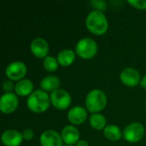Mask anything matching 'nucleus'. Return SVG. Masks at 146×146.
<instances>
[{
	"mask_svg": "<svg viewBox=\"0 0 146 146\" xmlns=\"http://www.w3.org/2000/svg\"><path fill=\"white\" fill-rule=\"evenodd\" d=\"M140 85H141V86H142L143 88L146 89V75H145V76L141 79V80H140Z\"/></svg>",
	"mask_w": 146,
	"mask_h": 146,
	"instance_id": "a878e982",
	"label": "nucleus"
},
{
	"mask_svg": "<svg viewBox=\"0 0 146 146\" xmlns=\"http://www.w3.org/2000/svg\"><path fill=\"white\" fill-rule=\"evenodd\" d=\"M127 3L139 9H146V0H128Z\"/></svg>",
	"mask_w": 146,
	"mask_h": 146,
	"instance_id": "4be33fe9",
	"label": "nucleus"
},
{
	"mask_svg": "<svg viewBox=\"0 0 146 146\" xmlns=\"http://www.w3.org/2000/svg\"><path fill=\"white\" fill-rule=\"evenodd\" d=\"M65 146H73V145H65Z\"/></svg>",
	"mask_w": 146,
	"mask_h": 146,
	"instance_id": "bb28decb",
	"label": "nucleus"
},
{
	"mask_svg": "<svg viewBox=\"0 0 146 146\" xmlns=\"http://www.w3.org/2000/svg\"><path fill=\"white\" fill-rule=\"evenodd\" d=\"M87 29L96 35H102L108 30L109 23L105 15L99 10H93L88 14L86 19Z\"/></svg>",
	"mask_w": 146,
	"mask_h": 146,
	"instance_id": "f257e3e1",
	"label": "nucleus"
},
{
	"mask_svg": "<svg viewBox=\"0 0 146 146\" xmlns=\"http://www.w3.org/2000/svg\"><path fill=\"white\" fill-rule=\"evenodd\" d=\"M56 59L58 63L62 66H69L74 62L75 59V53L73 50L64 49L58 53Z\"/></svg>",
	"mask_w": 146,
	"mask_h": 146,
	"instance_id": "f3484780",
	"label": "nucleus"
},
{
	"mask_svg": "<svg viewBox=\"0 0 146 146\" xmlns=\"http://www.w3.org/2000/svg\"><path fill=\"white\" fill-rule=\"evenodd\" d=\"M50 104V98L47 92L38 89L35 90L27 100V105L28 109L35 113H42L48 110Z\"/></svg>",
	"mask_w": 146,
	"mask_h": 146,
	"instance_id": "f03ea898",
	"label": "nucleus"
},
{
	"mask_svg": "<svg viewBox=\"0 0 146 146\" xmlns=\"http://www.w3.org/2000/svg\"><path fill=\"white\" fill-rule=\"evenodd\" d=\"M91 4L92 5L93 8L96 9V10L99 11H104L107 8V3L105 1H101V0H92L91 2Z\"/></svg>",
	"mask_w": 146,
	"mask_h": 146,
	"instance_id": "412c9836",
	"label": "nucleus"
},
{
	"mask_svg": "<svg viewBox=\"0 0 146 146\" xmlns=\"http://www.w3.org/2000/svg\"><path fill=\"white\" fill-rule=\"evenodd\" d=\"M145 134V128L141 123L133 122L129 124L123 131V138L130 143H135L142 139Z\"/></svg>",
	"mask_w": 146,
	"mask_h": 146,
	"instance_id": "423d86ee",
	"label": "nucleus"
},
{
	"mask_svg": "<svg viewBox=\"0 0 146 146\" xmlns=\"http://www.w3.org/2000/svg\"><path fill=\"white\" fill-rule=\"evenodd\" d=\"M18 104L19 100L15 93L5 92L0 98V110L4 114H10L16 110Z\"/></svg>",
	"mask_w": 146,
	"mask_h": 146,
	"instance_id": "6e6552de",
	"label": "nucleus"
},
{
	"mask_svg": "<svg viewBox=\"0 0 146 146\" xmlns=\"http://www.w3.org/2000/svg\"><path fill=\"white\" fill-rule=\"evenodd\" d=\"M75 146H89V144L86 140H79Z\"/></svg>",
	"mask_w": 146,
	"mask_h": 146,
	"instance_id": "393cba45",
	"label": "nucleus"
},
{
	"mask_svg": "<svg viewBox=\"0 0 146 146\" xmlns=\"http://www.w3.org/2000/svg\"><path fill=\"white\" fill-rule=\"evenodd\" d=\"M22 139V133L14 129L4 131L1 137V140L5 146H19L21 144Z\"/></svg>",
	"mask_w": 146,
	"mask_h": 146,
	"instance_id": "f8f14e48",
	"label": "nucleus"
},
{
	"mask_svg": "<svg viewBox=\"0 0 146 146\" xmlns=\"http://www.w3.org/2000/svg\"><path fill=\"white\" fill-rule=\"evenodd\" d=\"M104 134L108 139L112 141L119 140L122 137V133L120 127L112 124L107 125L105 127V128L104 129Z\"/></svg>",
	"mask_w": 146,
	"mask_h": 146,
	"instance_id": "a211bd4d",
	"label": "nucleus"
},
{
	"mask_svg": "<svg viewBox=\"0 0 146 146\" xmlns=\"http://www.w3.org/2000/svg\"><path fill=\"white\" fill-rule=\"evenodd\" d=\"M62 141L67 145H74L79 141L80 133L75 127L68 125L65 126L62 130Z\"/></svg>",
	"mask_w": 146,
	"mask_h": 146,
	"instance_id": "4468645a",
	"label": "nucleus"
},
{
	"mask_svg": "<svg viewBox=\"0 0 146 146\" xmlns=\"http://www.w3.org/2000/svg\"><path fill=\"white\" fill-rule=\"evenodd\" d=\"M76 54L84 59L93 57L98 52V44L91 38H83L78 41L75 46Z\"/></svg>",
	"mask_w": 146,
	"mask_h": 146,
	"instance_id": "20e7f679",
	"label": "nucleus"
},
{
	"mask_svg": "<svg viewBox=\"0 0 146 146\" xmlns=\"http://www.w3.org/2000/svg\"><path fill=\"white\" fill-rule=\"evenodd\" d=\"M43 65L45 70L49 71V72H54L57 69L58 67V62L57 59H56L53 56H47L43 62Z\"/></svg>",
	"mask_w": 146,
	"mask_h": 146,
	"instance_id": "aec40b11",
	"label": "nucleus"
},
{
	"mask_svg": "<svg viewBox=\"0 0 146 146\" xmlns=\"http://www.w3.org/2000/svg\"><path fill=\"white\" fill-rule=\"evenodd\" d=\"M87 117V111L81 106H74L68 113V121L74 125L82 124Z\"/></svg>",
	"mask_w": 146,
	"mask_h": 146,
	"instance_id": "ddd939ff",
	"label": "nucleus"
},
{
	"mask_svg": "<svg viewBox=\"0 0 146 146\" xmlns=\"http://www.w3.org/2000/svg\"><path fill=\"white\" fill-rule=\"evenodd\" d=\"M33 131L32 129H25L22 132V137L25 140H30L33 138Z\"/></svg>",
	"mask_w": 146,
	"mask_h": 146,
	"instance_id": "b1692460",
	"label": "nucleus"
},
{
	"mask_svg": "<svg viewBox=\"0 0 146 146\" xmlns=\"http://www.w3.org/2000/svg\"><path fill=\"white\" fill-rule=\"evenodd\" d=\"M107 104L105 93L99 89H93L86 96V109L92 114L103 110Z\"/></svg>",
	"mask_w": 146,
	"mask_h": 146,
	"instance_id": "7ed1b4c3",
	"label": "nucleus"
},
{
	"mask_svg": "<svg viewBox=\"0 0 146 146\" xmlns=\"http://www.w3.org/2000/svg\"><path fill=\"white\" fill-rule=\"evenodd\" d=\"M3 88L5 92H11L14 90V84L11 80H5L3 84Z\"/></svg>",
	"mask_w": 146,
	"mask_h": 146,
	"instance_id": "5701e85b",
	"label": "nucleus"
},
{
	"mask_svg": "<svg viewBox=\"0 0 146 146\" xmlns=\"http://www.w3.org/2000/svg\"><path fill=\"white\" fill-rule=\"evenodd\" d=\"M121 80L128 86H135L140 83V74L139 71L133 68H127L123 69L120 74Z\"/></svg>",
	"mask_w": 146,
	"mask_h": 146,
	"instance_id": "1a4fd4ad",
	"label": "nucleus"
},
{
	"mask_svg": "<svg viewBox=\"0 0 146 146\" xmlns=\"http://www.w3.org/2000/svg\"><path fill=\"white\" fill-rule=\"evenodd\" d=\"M89 121H90L91 126H92L94 129H96V130H102L103 128H104V129L105 128L106 119H105V117H104L103 115H101V114H98V113L92 114V115L90 116Z\"/></svg>",
	"mask_w": 146,
	"mask_h": 146,
	"instance_id": "6ab92c4d",
	"label": "nucleus"
},
{
	"mask_svg": "<svg viewBox=\"0 0 146 146\" xmlns=\"http://www.w3.org/2000/svg\"><path fill=\"white\" fill-rule=\"evenodd\" d=\"M41 146H62V138L54 130L44 131L39 138Z\"/></svg>",
	"mask_w": 146,
	"mask_h": 146,
	"instance_id": "9d476101",
	"label": "nucleus"
},
{
	"mask_svg": "<svg viewBox=\"0 0 146 146\" xmlns=\"http://www.w3.org/2000/svg\"><path fill=\"white\" fill-rule=\"evenodd\" d=\"M33 84L30 80L22 79L19 80L15 86V92L18 96L26 97L30 96L33 92Z\"/></svg>",
	"mask_w": 146,
	"mask_h": 146,
	"instance_id": "2eb2a0df",
	"label": "nucleus"
},
{
	"mask_svg": "<svg viewBox=\"0 0 146 146\" xmlns=\"http://www.w3.org/2000/svg\"><path fill=\"white\" fill-rule=\"evenodd\" d=\"M32 53L38 58H45L49 52V45L45 39L42 38H36L31 43Z\"/></svg>",
	"mask_w": 146,
	"mask_h": 146,
	"instance_id": "9b49d317",
	"label": "nucleus"
},
{
	"mask_svg": "<svg viewBox=\"0 0 146 146\" xmlns=\"http://www.w3.org/2000/svg\"><path fill=\"white\" fill-rule=\"evenodd\" d=\"M145 106H146V101H145Z\"/></svg>",
	"mask_w": 146,
	"mask_h": 146,
	"instance_id": "cd10ccee",
	"label": "nucleus"
},
{
	"mask_svg": "<svg viewBox=\"0 0 146 146\" xmlns=\"http://www.w3.org/2000/svg\"><path fill=\"white\" fill-rule=\"evenodd\" d=\"M50 98L51 104L58 110H66L71 104L70 94L63 89H57L51 92Z\"/></svg>",
	"mask_w": 146,
	"mask_h": 146,
	"instance_id": "39448f33",
	"label": "nucleus"
},
{
	"mask_svg": "<svg viewBox=\"0 0 146 146\" xmlns=\"http://www.w3.org/2000/svg\"><path fill=\"white\" fill-rule=\"evenodd\" d=\"M40 87L44 92H54L60 86V80L54 75H49L43 78L40 81Z\"/></svg>",
	"mask_w": 146,
	"mask_h": 146,
	"instance_id": "dca6fc26",
	"label": "nucleus"
},
{
	"mask_svg": "<svg viewBox=\"0 0 146 146\" xmlns=\"http://www.w3.org/2000/svg\"><path fill=\"white\" fill-rule=\"evenodd\" d=\"M27 66L21 61H15L9 63L6 69L5 74L11 80H21L27 74Z\"/></svg>",
	"mask_w": 146,
	"mask_h": 146,
	"instance_id": "0eeeda50",
	"label": "nucleus"
}]
</instances>
